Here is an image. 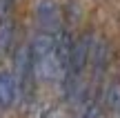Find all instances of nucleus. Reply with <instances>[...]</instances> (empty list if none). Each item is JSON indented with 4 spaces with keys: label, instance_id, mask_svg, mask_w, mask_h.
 I'll return each mask as SVG.
<instances>
[{
    "label": "nucleus",
    "instance_id": "1",
    "mask_svg": "<svg viewBox=\"0 0 120 118\" xmlns=\"http://www.w3.org/2000/svg\"><path fill=\"white\" fill-rule=\"evenodd\" d=\"M58 36L60 34H42L38 31L31 42L36 76L42 80H62V67L58 60Z\"/></svg>",
    "mask_w": 120,
    "mask_h": 118
},
{
    "label": "nucleus",
    "instance_id": "2",
    "mask_svg": "<svg viewBox=\"0 0 120 118\" xmlns=\"http://www.w3.org/2000/svg\"><path fill=\"white\" fill-rule=\"evenodd\" d=\"M34 58H31V45L20 47L16 53V60H13V80L18 85V91L22 98H29L31 89H34Z\"/></svg>",
    "mask_w": 120,
    "mask_h": 118
},
{
    "label": "nucleus",
    "instance_id": "3",
    "mask_svg": "<svg viewBox=\"0 0 120 118\" xmlns=\"http://www.w3.org/2000/svg\"><path fill=\"white\" fill-rule=\"evenodd\" d=\"M36 25L42 34H60V9L53 0L36 2Z\"/></svg>",
    "mask_w": 120,
    "mask_h": 118
},
{
    "label": "nucleus",
    "instance_id": "4",
    "mask_svg": "<svg viewBox=\"0 0 120 118\" xmlns=\"http://www.w3.org/2000/svg\"><path fill=\"white\" fill-rule=\"evenodd\" d=\"M18 98V85L11 74H0V107H11Z\"/></svg>",
    "mask_w": 120,
    "mask_h": 118
},
{
    "label": "nucleus",
    "instance_id": "5",
    "mask_svg": "<svg viewBox=\"0 0 120 118\" xmlns=\"http://www.w3.org/2000/svg\"><path fill=\"white\" fill-rule=\"evenodd\" d=\"M102 105L111 116L120 118V83H109L102 94Z\"/></svg>",
    "mask_w": 120,
    "mask_h": 118
},
{
    "label": "nucleus",
    "instance_id": "6",
    "mask_svg": "<svg viewBox=\"0 0 120 118\" xmlns=\"http://www.w3.org/2000/svg\"><path fill=\"white\" fill-rule=\"evenodd\" d=\"M11 36H13V20L7 16V18L0 20V56L9 49V45H11Z\"/></svg>",
    "mask_w": 120,
    "mask_h": 118
},
{
    "label": "nucleus",
    "instance_id": "7",
    "mask_svg": "<svg viewBox=\"0 0 120 118\" xmlns=\"http://www.w3.org/2000/svg\"><path fill=\"white\" fill-rule=\"evenodd\" d=\"M40 118H58V114H56L53 109H49V111H45V114L40 116Z\"/></svg>",
    "mask_w": 120,
    "mask_h": 118
}]
</instances>
